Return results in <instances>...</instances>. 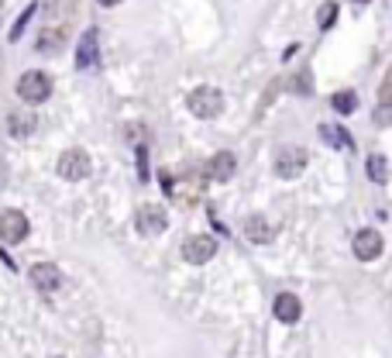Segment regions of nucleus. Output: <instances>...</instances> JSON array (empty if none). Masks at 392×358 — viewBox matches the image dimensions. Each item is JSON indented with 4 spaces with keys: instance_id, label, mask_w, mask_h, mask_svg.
<instances>
[{
    "instance_id": "obj_21",
    "label": "nucleus",
    "mask_w": 392,
    "mask_h": 358,
    "mask_svg": "<svg viewBox=\"0 0 392 358\" xmlns=\"http://www.w3.org/2000/svg\"><path fill=\"white\" fill-rule=\"evenodd\" d=\"M0 14H4V0H0Z\"/></svg>"
},
{
    "instance_id": "obj_22",
    "label": "nucleus",
    "mask_w": 392,
    "mask_h": 358,
    "mask_svg": "<svg viewBox=\"0 0 392 358\" xmlns=\"http://www.w3.org/2000/svg\"><path fill=\"white\" fill-rule=\"evenodd\" d=\"M358 4H368V0H358Z\"/></svg>"
},
{
    "instance_id": "obj_10",
    "label": "nucleus",
    "mask_w": 392,
    "mask_h": 358,
    "mask_svg": "<svg viewBox=\"0 0 392 358\" xmlns=\"http://www.w3.org/2000/svg\"><path fill=\"white\" fill-rule=\"evenodd\" d=\"M241 231H244V238L255 241V245H269V241L275 238V228L269 224V217H262V214H251V217H244Z\"/></svg>"
},
{
    "instance_id": "obj_7",
    "label": "nucleus",
    "mask_w": 392,
    "mask_h": 358,
    "mask_svg": "<svg viewBox=\"0 0 392 358\" xmlns=\"http://www.w3.org/2000/svg\"><path fill=\"white\" fill-rule=\"evenodd\" d=\"M28 231H31V224H28V217L21 214V210H4L0 214V238L7 241V245H18V241L28 238Z\"/></svg>"
},
{
    "instance_id": "obj_3",
    "label": "nucleus",
    "mask_w": 392,
    "mask_h": 358,
    "mask_svg": "<svg viewBox=\"0 0 392 358\" xmlns=\"http://www.w3.org/2000/svg\"><path fill=\"white\" fill-rule=\"evenodd\" d=\"M90 172H93V162H90V156H86L83 149H69V152L59 156V176H62V179L83 183Z\"/></svg>"
},
{
    "instance_id": "obj_6",
    "label": "nucleus",
    "mask_w": 392,
    "mask_h": 358,
    "mask_svg": "<svg viewBox=\"0 0 392 358\" xmlns=\"http://www.w3.org/2000/svg\"><path fill=\"white\" fill-rule=\"evenodd\" d=\"M307 162H310L307 149H282V152L275 156V176H279V179H296V176L307 169Z\"/></svg>"
},
{
    "instance_id": "obj_4",
    "label": "nucleus",
    "mask_w": 392,
    "mask_h": 358,
    "mask_svg": "<svg viewBox=\"0 0 392 358\" xmlns=\"http://www.w3.org/2000/svg\"><path fill=\"white\" fill-rule=\"evenodd\" d=\"M134 228H138L141 238H155V235H162V231L169 228V217H165L162 207L145 203V207H138V214H134Z\"/></svg>"
},
{
    "instance_id": "obj_2",
    "label": "nucleus",
    "mask_w": 392,
    "mask_h": 358,
    "mask_svg": "<svg viewBox=\"0 0 392 358\" xmlns=\"http://www.w3.org/2000/svg\"><path fill=\"white\" fill-rule=\"evenodd\" d=\"M18 97H21L24 104H45V100L52 97V80H48V73L28 69V73L18 80Z\"/></svg>"
},
{
    "instance_id": "obj_9",
    "label": "nucleus",
    "mask_w": 392,
    "mask_h": 358,
    "mask_svg": "<svg viewBox=\"0 0 392 358\" xmlns=\"http://www.w3.org/2000/svg\"><path fill=\"white\" fill-rule=\"evenodd\" d=\"M31 286L38 293H55L62 286V273L52 262H38V266H31Z\"/></svg>"
},
{
    "instance_id": "obj_12",
    "label": "nucleus",
    "mask_w": 392,
    "mask_h": 358,
    "mask_svg": "<svg viewBox=\"0 0 392 358\" xmlns=\"http://www.w3.org/2000/svg\"><path fill=\"white\" fill-rule=\"evenodd\" d=\"M97 28H90L76 45V69H93L97 66V59H100V48H97Z\"/></svg>"
},
{
    "instance_id": "obj_5",
    "label": "nucleus",
    "mask_w": 392,
    "mask_h": 358,
    "mask_svg": "<svg viewBox=\"0 0 392 358\" xmlns=\"http://www.w3.org/2000/svg\"><path fill=\"white\" fill-rule=\"evenodd\" d=\"M214 255H217V238H210V235H193L183 241V259L190 266H206Z\"/></svg>"
},
{
    "instance_id": "obj_8",
    "label": "nucleus",
    "mask_w": 392,
    "mask_h": 358,
    "mask_svg": "<svg viewBox=\"0 0 392 358\" xmlns=\"http://www.w3.org/2000/svg\"><path fill=\"white\" fill-rule=\"evenodd\" d=\"M354 255L361 259V262H375L379 255H382V235L375 231V228H365V231H358L351 241Z\"/></svg>"
},
{
    "instance_id": "obj_1",
    "label": "nucleus",
    "mask_w": 392,
    "mask_h": 358,
    "mask_svg": "<svg viewBox=\"0 0 392 358\" xmlns=\"http://www.w3.org/2000/svg\"><path fill=\"white\" fill-rule=\"evenodd\" d=\"M186 107H190V114L210 121L224 111V93L217 86H196V90L186 93Z\"/></svg>"
},
{
    "instance_id": "obj_19",
    "label": "nucleus",
    "mask_w": 392,
    "mask_h": 358,
    "mask_svg": "<svg viewBox=\"0 0 392 358\" xmlns=\"http://www.w3.org/2000/svg\"><path fill=\"white\" fill-rule=\"evenodd\" d=\"M334 21H337V4H330V0H327V4L316 11V25H320V28H330Z\"/></svg>"
},
{
    "instance_id": "obj_13",
    "label": "nucleus",
    "mask_w": 392,
    "mask_h": 358,
    "mask_svg": "<svg viewBox=\"0 0 392 358\" xmlns=\"http://www.w3.org/2000/svg\"><path fill=\"white\" fill-rule=\"evenodd\" d=\"M275 310V320H282V324H296L300 320V314H303V303L296 300V293H279L272 303Z\"/></svg>"
},
{
    "instance_id": "obj_15",
    "label": "nucleus",
    "mask_w": 392,
    "mask_h": 358,
    "mask_svg": "<svg viewBox=\"0 0 392 358\" xmlns=\"http://www.w3.org/2000/svg\"><path fill=\"white\" fill-rule=\"evenodd\" d=\"M66 45V28H45L38 35V52L41 55H55Z\"/></svg>"
},
{
    "instance_id": "obj_20",
    "label": "nucleus",
    "mask_w": 392,
    "mask_h": 358,
    "mask_svg": "<svg viewBox=\"0 0 392 358\" xmlns=\"http://www.w3.org/2000/svg\"><path fill=\"white\" fill-rule=\"evenodd\" d=\"M97 4H100V7H118L120 0H97Z\"/></svg>"
},
{
    "instance_id": "obj_11",
    "label": "nucleus",
    "mask_w": 392,
    "mask_h": 358,
    "mask_svg": "<svg viewBox=\"0 0 392 358\" xmlns=\"http://www.w3.org/2000/svg\"><path fill=\"white\" fill-rule=\"evenodd\" d=\"M234 169H237L234 152H217L214 159L206 162V176H210V183H227V179L234 176Z\"/></svg>"
},
{
    "instance_id": "obj_18",
    "label": "nucleus",
    "mask_w": 392,
    "mask_h": 358,
    "mask_svg": "<svg viewBox=\"0 0 392 358\" xmlns=\"http://www.w3.org/2000/svg\"><path fill=\"white\" fill-rule=\"evenodd\" d=\"M368 176H372V183H389V159L386 156H368Z\"/></svg>"
},
{
    "instance_id": "obj_14",
    "label": "nucleus",
    "mask_w": 392,
    "mask_h": 358,
    "mask_svg": "<svg viewBox=\"0 0 392 358\" xmlns=\"http://www.w3.org/2000/svg\"><path fill=\"white\" fill-rule=\"evenodd\" d=\"M35 128H38V118H35L31 111H10V114H7V131H10L14 138H28Z\"/></svg>"
},
{
    "instance_id": "obj_16",
    "label": "nucleus",
    "mask_w": 392,
    "mask_h": 358,
    "mask_svg": "<svg viewBox=\"0 0 392 358\" xmlns=\"http://www.w3.org/2000/svg\"><path fill=\"white\" fill-rule=\"evenodd\" d=\"M320 138L330 142V145H337V149H354L348 131H344V128H334V124H320Z\"/></svg>"
},
{
    "instance_id": "obj_23",
    "label": "nucleus",
    "mask_w": 392,
    "mask_h": 358,
    "mask_svg": "<svg viewBox=\"0 0 392 358\" xmlns=\"http://www.w3.org/2000/svg\"><path fill=\"white\" fill-rule=\"evenodd\" d=\"M52 358H62V355H52Z\"/></svg>"
},
{
    "instance_id": "obj_17",
    "label": "nucleus",
    "mask_w": 392,
    "mask_h": 358,
    "mask_svg": "<svg viewBox=\"0 0 392 358\" xmlns=\"http://www.w3.org/2000/svg\"><path fill=\"white\" fill-rule=\"evenodd\" d=\"M330 107H334L337 114H354V111H358V93H354V90L334 93V97H330Z\"/></svg>"
}]
</instances>
